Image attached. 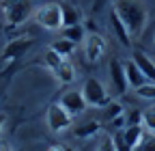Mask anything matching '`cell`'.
Here are the masks:
<instances>
[{
    "label": "cell",
    "instance_id": "cell-1",
    "mask_svg": "<svg viewBox=\"0 0 155 151\" xmlns=\"http://www.w3.org/2000/svg\"><path fill=\"white\" fill-rule=\"evenodd\" d=\"M114 11L121 17V22L125 24V28L129 30L131 37L140 35L144 30L149 13H147V7L140 2V0H116Z\"/></svg>",
    "mask_w": 155,
    "mask_h": 151
},
{
    "label": "cell",
    "instance_id": "cell-13",
    "mask_svg": "<svg viewBox=\"0 0 155 151\" xmlns=\"http://www.w3.org/2000/svg\"><path fill=\"white\" fill-rule=\"evenodd\" d=\"M54 76H56V80L61 82V84H71V82L75 80V67L65 59L61 65L54 69Z\"/></svg>",
    "mask_w": 155,
    "mask_h": 151
},
{
    "label": "cell",
    "instance_id": "cell-11",
    "mask_svg": "<svg viewBox=\"0 0 155 151\" xmlns=\"http://www.w3.org/2000/svg\"><path fill=\"white\" fill-rule=\"evenodd\" d=\"M110 26H112L114 35L119 37V41H121L125 48H129V45H131V35H129V30L125 28V24L121 22V17L116 15V11H114V9L110 11Z\"/></svg>",
    "mask_w": 155,
    "mask_h": 151
},
{
    "label": "cell",
    "instance_id": "cell-8",
    "mask_svg": "<svg viewBox=\"0 0 155 151\" xmlns=\"http://www.w3.org/2000/svg\"><path fill=\"white\" fill-rule=\"evenodd\" d=\"M32 39L30 37H19V39H11L5 50H2V59L5 61H15V59H22V56L30 50Z\"/></svg>",
    "mask_w": 155,
    "mask_h": 151
},
{
    "label": "cell",
    "instance_id": "cell-18",
    "mask_svg": "<svg viewBox=\"0 0 155 151\" xmlns=\"http://www.w3.org/2000/svg\"><path fill=\"white\" fill-rule=\"evenodd\" d=\"M80 24V13L71 5H63V28L65 26H75Z\"/></svg>",
    "mask_w": 155,
    "mask_h": 151
},
{
    "label": "cell",
    "instance_id": "cell-4",
    "mask_svg": "<svg viewBox=\"0 0 155 151\" xmlns=\"http://www.w3.org/2000/svg\"><path fill=\"white\" fill-rule=\"evenodd\" d=\"M82 95H84V102L86 106H95V108H104L110 104V95L106 86L97 80V78H86L84 80V86H82Z\"/></svg>",
    "mask_w": 155,
    "mask_h": 151
},
{
    "label": "cell",
    "instance_id": "cell-23",
    "mask_svg": "<svg viewBox=\"0 0 155 151\" xmlns=\"http://www.w3.org/2000/svg\"><path fill=\"white\" fill-rule=\"evenodd\" d=\"M140 123H142L144 132H155V110H144Z\"/></svg>",
    "mask_w": 155,
    "mask_h": 151
},
{
    "label": "cell",
    "instance_id": "cell-25",
    "mask_svg": "<svg viewBox=\"0 0 155 151\" xmlns=\"http://www.w3.org/2000/svg\"><path fill=\"white\" fill-rule=\"evenodd\" d=\"M97 151H116V149H114V143H112V136H106V138L101 140V145L97 147Z\"/></svg>",
    "mask_w": 155,
    "mask_h": 151
},
{
    "label": "cell",
    "instance_id": "cell-20",
    "mask_svg": "<svg viewBox=\"0 0 155 151\" xmlns=\"http://www.w3.org/2000/svg\"><path fill=\"white\" fill-rule=\"evenodd\" d=\"M131 151H155V132H144Z\"/></svg>",
    "mask_w": 155,
    "mask_h": 151
},
{
    "label": "cell",
    "instance_id": "cell-14",
    "mask_svg": "<svg viewBox=\"0 0 155 151\" xmlns=\"http://www.w3.org/2000/svg\"><path fill=\"white\" fill-rule=\"evenodd\" d=\"M142 134H144V127H142V123H136V125H127L125 129H123V138H125V143H127V147H136L138 145V140L142 138Z\"/></svg>",
    "mask_w": 155,
    "mask_h": 151
},
{
    "label": "cell",
    "instance_id": "cell-24",
    "mask_svg": "<svg viewBox=\"0 0 155 151\" xmlns=\"http://www.w3.org/2000/svg\"><path fill=\"white\" fill-rule=\"evenodd\" d=\"M112 143H114V149H116V151H131V147H127V143H125V138H123V129L114 132Z\"/></svg>",
    "mask_w": 155,
    "mask_h": 151
},
{
    "label": "cell",
    "instance_id": "cell-5",
    "mask_svg": "<svg viewBox=\"0 0 155 151\" xmlns=\"http://www.w3.org/2000/svg\"><path fill=\"white\" fill-rule=\"evenodd\" d=\"M71 115L61 106V104H50L48 106V127L54 134H61L67 127H71Z\"/></svg>",
    "mask_w": 155,
    "mask_h": 151
},
{
    "label": "cell",
    "instance_id": "cell-22",
    "mask_svg": "<svg viewBox=\"0 0 155 151\" xmlns=\"http://www.w3.org/2000/svg\"><path fill=\"white\" fill-rule=\"evenodd\" d=\"M136 95L140 99H155V82H144L142 86H138Z\"/></svg>",
    "mask_w": 155,
    "mask_h": 151
},
{
    "label": "cell",
    "instance_id": "cell-15",
    "mask_svg": "<svg viewBox=\"0 0 155 151\" xmlns=\"http://www.w3.org/2000/svg\"><path fill=\"white\" fill-rule=\"evenodd\" d=\"M99 129H101L99 121H86V123H82V125H78V127L73 129V134H75L78 138H91V136H95Z\"/></svg>",
    "mask_w": 155,
    "mask_h": 151
},
{
    "label": "cell",
    "instance_id": "cell-26",
    "mask_svg": "<svg viewBox=\"0 0 155 151\" xmlns=\"http://www.w3.org/2000/svg\"><path fill=\"white\" fill-rule=\"evenodd\" d=\"M108 125H110V127H114L116 132H119V127H121V125H125V115H123V117H119V119H114V121H110Z\"/></svg>",
    "mask_w": 155,
    "mask_h": 151
},
{
    "label": "cell",
    "instance_id": "cell-21",
    "mask_svg": "<svg viewBox=\"0 0 155 151\" xmlns=\"http://www.w3.org/2000/svg\"><path fill=\"white\" fill-rule=\"evenodd\" d=\"M43 61H45V65H48V67H50V69L54 71V69H56L58 65H61V63H63L65 59H63L61 54H56V52H54V50L50 48V50H45V54H43Z\"/></svg>",
    "mask_w": 155,
    "mask_h": 151
},
{
    "label": "cell",
    "instance_id": "cell-27",
    "mask_svg": "<svg viewBox=\"0 0 155 151\" xmlns=\"http://www.w3.org/2000/svg\"><path fill=\"white\" fill-rule=\"evenodd\" d=\"M5 123H7V115H5V112H0V132H2Z\"/></svg>",
    "mask_w": 155,
    "mask_h": 151
},
{
    "label": "cell",
    "instance_id": "cell-30",
    "mask_svg": "<svg viewBox=\"0 0 155 151\" xmlns=\"http://www.w3.org/2000/svg\"><path fill=\"white\" fill-rule=\"evenodd\" d=\"M63 149H65V151H73V149H71V147H63Z\"/></svg>",
    "mask_w": 155,
    "mask_h": 151
},
{
    "label": "cell",
    "instance_id": "cell-10",
    "mask_svg": "<svg viewBox=\"0 0 155 151\" xmlns=\"http://www.w3.org/2000/svg\"><path fill=\"white\" fill-rule=\"evenodd\" d=\"M131 61L138 65V69L142 71V76H144L149 82H155V63L149 59L144 52H138V50H136V52L131 54Z\"/></svg>",
    "mask_w": 155,
    "mask_h": 151
},
{
    "label": "cell",
    "instance_id": "cell-16",
    "mask_svg": "<svg viewBox=\"0 0 155 151\" xmlns=\"http://www.w3.org/2000/svg\"><path fill=\"white\" fill-rule=\"evenodd\" d=\"M63 30V37L67 41H71V43H80V41H84V28H82V24H75V26H65V28H61Z\"/></svg>",
    "mask_w": 155,
    "mask_h": 151
},
{
    "label": "cell",
    "instance_id": "cell-28",
    "mask_svg": "<svg viewBox=\"0 0 155 151\" xmlns=\"http://www.w3.org/2000/svg\"><path fill=\"white\" fill-rule=\"evenodd\" d=\"M0 151H11V147H9L7 143H2V140H0Z\"/></svg>",
    "mask_w": 155,
    "mask_h": 151
},
{
    "label": "cell",
    "instance_id": "cell-3",
    "mask_svg": "<svg viewBox=\"0 0 155 151\" xmlns=\"http://www.w3.org/2000/svg\"><path fill=\"white\" fill-rule=\"evenodd\" d=\"M35 22L48 30H61L63 28V5L61 2H45L35 11Z\"/></svg>",
    "mask_w": 155,
    "mask_h": 151
},
{
    "label": "cell",
    "instance_id": "cell-2",
    "mask_svg": "<svg viewBox=\"0 0 155 151\" xmlns=\"http://www.w3.org/2000/svg\"><path fill=\"white\" fill-rule=\"evenodd\" d=\"M0 13L11 26L24 24L32 13V0H0Z\"/></svg>",
    "mask_w": 155,
    "mask_h": 151
},
{
    "label": "cell",
    "instance_id": "cell-6",
    "mask_svg": "<svg viewBox=\"0 0 155 151\" xmlns=\"http://www.w3.org/2000/svg\"><path fill=\"white\" fill-rule=\"evenodd\" d=\"M84 54H86L88 63H97L106 54V39L97 32H91L84 41Z\"/></svg>",
    "mask_w": 155,
    "mask_h": 151
},
{
    "label": "cell",
    "instance_id": "cell-12",
    "mask_svg": "<svg viewBox=\"0 0 155 151\" xmlns=\"http://www.w3.org/2000/svg\"><path fill=\"white\" fill-rule=\"evenodd\" d=\"M125 76H127V84L134 86V89H138V86H142L144 82H149L134 61H127V63H125Z\"/></svg>",
    "mask_w": 155,
    "mask_h": 151
},
{
    "label": "cell",
    "instance_id": "cell-9",
    "mask_svg": "<svg viewBox=\"0 0 155 151\" xmlns=\"http://www.w3.org/2000/svg\"><path fill=\"white\" fill-rule=\"evenodd\" d=\"M110 80H112V86L116 89V93H125L127 86H129L127 76H125V65L116 59L110 61Z\"/></svg>",
    "mask_w": 155,
    "mask_h": 151
},
{
    "label": "cell",
    "instance_id": "cell-29",
    "mask_svg": "<svg viewBox=\"0 0 155 151\" xmlns=\"http://www.w3.org/2000/svg\"><path fill=\"white\" fill-rule=\"evenodd\" d=\"M48 151H65V149H63V147H58V145H54V147H50Z\"/></svg>",
    "mask_w": 155,
    "mask_h": 151
},
{
    "label": "cell",
    "instance_id": "cell-7",
    "mask_svg": "<svg viewBox=\"0 0 155 151\" xmlns=\"http://www.w3.org/2000/svg\"><path fill=\"white\" fill-rule=\"evenodd\" d=\"M58 104H61L71 117H75V115H80V112L86 110V102H84L82 91H67V93H63Z\"/></svg>",
    "mask_w": 155,
    "mask_h": 151
},
{
    "label": "cell",
    "instance_id": "cell-17",
    "mask_svg": "<svg viewBox=\"0 0 155 151\" xmlns=\"http://www.w3.org/2000/svg\"><path fill=\"white\" fill-rule=\"evenodd\" d=\"M106 110H104V121L106 123H110V121H114V119H119V117H123L125 115V108H123V104H119V102H110L108 106H104Z\"/></svg>",
    "mask_w": 155,
    "mask_h": 151
},
{
    "label": "cell",
    "instance_id": "cell-19",
    "mask_svg": "<svg viewBox=\"0 0 155 151\" xmlns=\"http://www.w3.org/2000/svg\"><path fill=\"white\" fill-rule=\"evenodd\" d=\"M52 50L56 52V54H61L63 59H67V56H71V52L75 50V43H71V41H67L65 37H61L58 41H54L52 43Z\"/></svg>",
    "mask_w": 155,
    "mask_h": 151
}]
</instances>
